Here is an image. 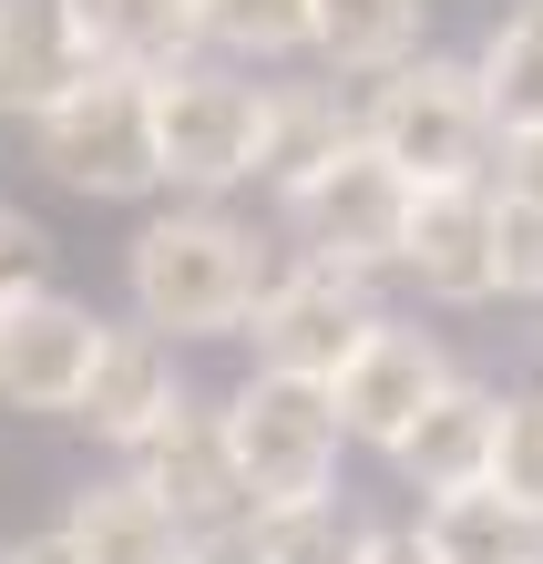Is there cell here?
<instances>
[{
    "instance_id": "1",
    "label": "cell",
    "mask_w": 543,
    "mask_h": 564,
    "mask_svg": "<svg viewBox=\"0 0 543 564\" xmlns=\"http://www.w3.org/2000/svg\"><path fill=\"white\" fill-rule=\"evenodd\" d=\"M133 308L154 328H175V339H226V328L257 318V237L226 216H154L144 237H133Z\"/></svg>"
},
{
    "instance_id": "2",
    "label": "cell",
    "mask_w": 543,
    "mask_h": 564,
    "mask_svg": "<svg viewBox=\"0 0 543 564\" xmlns=\"http://www.w3.org/2000/svg\"><path fill=\"white\" fill-rule=\"evenodd\" d=\"M31 154L52 164L73 195H154L164 144H154V73H93L52 113H31Z\"/></svg>"
},
{
    "instance_id": "3",
    "label": "cell",
    "mask_w": 543,
    "mask_h": 564,
    "mask_svg": "<svg viewBox=\"0 0 543 564\" xmlns=\"http://www.w3.org/2000/svg\"><path fill=\"white\" fill-rule=\"evenodd\" d=\"M338 390L328 380H297V370H257L247 390L226 401V442H236V473H247V503L278 513V503H318L328 473H338Z\"/></svg>"
},
{
    "instance_id": "4",
    "label": "cell",
    "mask_w": 543,
    "mask_h": 564,
    "mask_svg": "<svg viewBox=\"0 0 543 564\" xmlns=\"http://www.w3.org/2000/svg\"><path fill=\"white\" fill-rule=\"evenodd\" d=\"M369 144H380L411 185H471L492 154V104H482V73H461V62H400V73L369 93Z\"/></svg>"
},
{
    "instance_id": "5",
    "label": "cell",
    "mask_w": 543,
    "mask_h": 564,
    "mask_svg": "<svg viewBox=\"0 0 543 564\" xmlns=\"http://www.w3.org/2000/svg\"><path fill=\"white\" fill-rule=\"evenodd\" d=\"M411 175L349 134L338 154H318L308 175L287 185V216H297V237H308L318 257H338V268H400V237H411Z\"/></svg>"
},
{
    "instance_id": "6",
    "label": "cell",
    "mask_w": 543,
    "mask_h": 564,
    "mask_svg": "<svg viewBox=\"0 0 543 564\" xmlns=\"http://www.w3.org/2000/svg\"><path fill=\"white\" fill-rule=\"evenodd\" d=\"M154 144H164V185H247L257 175V144H267V93L206 73V62H175L154 73Z\"/></svg>"
},
{
    "instance_id": "7",
    "label": "cell",
    "mask_w": 543,
    "mask_h": 564,
    "mask_svg": "<svg viewBox=\"0 0 543 564\" xmlns=\"http://www.w3.org/2000/svg\"><path fill=\"white\" fill-rule=\"evenodd\" d=\"M369 328H380V308H369V268H338V257H318V268H297L257 297V370H297V380H328L369 349Z\"/></svg>"
},
{
    "instance_id": "8",
    "label": "cell",
    "mask_w": 543,
    "mask_h": 564,
    "mask_svg": "<svg viewBox=\"0 0 543 564\" xmlns=\"http://www.w3.org/2000/svg\"><path fill=\"white\" fill-rule=\"evenodd\" d=\"M93 359H104V318L73 308V297L31 288L0 308V401L11 411H73Z\"/></svg>"
},
{
    "instance_id": "9",
    "label": "cell",
    "mask_w": 543,
    "mask_h": 564,
    "mask_svg": "<svg viewBox=\"0 0 543 564\" xmlns=\"http://www.w3.org/2000/svg\"><path fill=\"white\" fill-rule=\"evenodd\" d=\"M400 268H411L431 297H452V308L492 297L502 288V195H482V175L471 185H421L411 195V237H400Z\"/></svg>"
},
{
    "instance_id": "10",
    "label": "cell",
    "mask_w": 543,
    "mask_h": 564,
    "mask_svg": "<svg viewBox=\"0 0 543 564\" xmlns=\"http://www.w3.org/2000/svg\"><path fill=\"white\" fill-rule=\"evenodd\" d=\"M133 462H144V482L195 523V534H226L236 513H257V503H247V473H236V442H226V411L175 401L144 442H133Z\"/></svg>"
},
{
    "instance_id": "11",
    "label": "cell",
    "mask_w": 543,
    "mask_h": 564,
    "mask_svg": "<svg viewBox=\"0 0 543 564\" xmlns=\"http://www.w3.org/2000/svg\"><path fill=\"white\" fill-rule=\"evenodd\" d=\"M441 390H452V370H441V349L421 339V328H369V349L338 370V421H349V442H380L400 452V431H411Z\"/></svg>"
},
{
    "instance_id": "12",
    "label": "cell",
    "mask_w": 543,
    "mask_h": 564,
    "mask_svg": "<svg viewBox=\"0 0 543 564\" xmlns=\"http://www.w3.org/2000/svg\"><path fill=\"white\" fill-rule=\"evenodd\" d=\"M104 73L73 0H0V113H52L73 83Z\"/></svg>"
},
{
    "instance_id": "13",
    "label": "cell",
    "mask_w": 543,
    "mask_h": 564,
    "mask_svg": "<svg viewBox=\"0 0 543 564\" xmlns=\"http://www.w3.org/2000/svg\"><path fill=\"white\" fill-rule=\"evenodd\" d=\"M175 401H185V390H175V349H164V328L144 318V328H104V359H93V380H83L73 421H93L104 442L133 452Z\"/></svg>"
},
{
    "instance_id": "14",
    "label": "cell",
    "mask_w": 543,
    "mask_h": 564,
    "mask_svg": "<svg viewBox=\"0 0 543 564\" xmlns=\"http://www.w3.org/2000/svg\"><path fill=\"white\" fill-rule=\"evenodd\" d=\"M62 534H73V554H83V564H185L195 523L164 503L144 473H133V482H93V492H73Z\"/></svg>"
},
{
    "instance_id": "15",
    "label": "cell",
    "mask_w": 543,
    "mask_h": 564,
    "mask_svg": "<svg viewBox=\"0 0 543 564\" xmlns=\"http://www.w3.org/2000/svg\"><path fill=\"white\" fill-rule=\"evenodd\" d=\"M492 442H502V401H492V390H471V380H452L411 431H400L390 462L421 492H461V482H492Z\"/></svg>"
},
{
    "instance_id": "16",
    "label": "cell",
    "mask_w": 543,
    "mask_h": 564,
    "mask_svg": "<svg viewBox=\"0 0 543 564\" xmlns=\"http://www.w3.org/2000/svg\"><path fill=\"white\" fill-rule=\"evenodd\" d=\"M421 544L441 564H543V513L513 503L502 482H461V492H431Z\"/></svg>"
},
{
    "instance_id": "17",
    "label": "cell",
    "mask_w": 543,
    "mask_h": 564,
    "mask_svg": "<svg viewBox=\"0 0 543 564\" xmlns=\"http://www.w3.org/2000/svg\"><path fill=\"white\" fill-rule=\"evenodd\" d=\"M73 21L113 73H175L206 42V0H73Z\"/></svg>"
},
{
    "instance_id": "18",
    "label": "cell",
    "mask_w": 543,
    "mask_h": 564,
    "mask_svg": "<svg viewBox=\"0 0 543 564\" xmlns=\"http://www.w3.org/2000/svg\"><path fill=\"white\" fill-rule=\"evenodd\" d=\"M338 73H400L421 52V0H318V42Z\"/></svg>"
},
{
    "instance_id": "19",
    "label": "cell",
    "mask_w": 543,
    "mask_h": 564,
    "mask_svg": "<svg viewBox=\"0 0 543 564\" xmlns=\"http://www.w3.org/2000/svg\"><path fill=\"white\" fill-rule=\"evenodd\" d=\"M471 73H482V104H492V123H502V134L543 123V0H533V11H513V21L492 31Z\"/></svg>"
},
{
    "instance_id": "20",
    "label": "cell",
    "mask_w": 543,
    "mask_h": 564,
    "mask_svg": "<svg viewBox=\"0 0 543 564\" xmlns=\"http://www.w3.org/2000/svg\"><path fill=\"white\" fill-rule=\"evenodd\" d=\"M257 544H267V564H369V544H380V534L318 492V503H278V513H257Z\"/></svg>"
},
{
    "instance_id": "21",
    "label": "cell",
    "mask_w": 543,
    "mask_h": 564,
    "mask_svg": "<svg viewBox=\"0 0 543 564\" xmlns=\"http://www.w3.org/2000/svg\"><path fill=\"white\" fill-rule=\"evenodd\" d=\"M349 144V123H338V104H318V93H267V144H257V175L297 185L318 154Z\"/></svg>"
},
{
    "instance_id": "22",
    "label": "cell",
    "mask_w": 543,
    "mask_h": 564,
    "mask_svg": "<svg viewBox=\"0 0 543 564\" xmlns=\"http://www.w3.org/2000/svg\"><path fill=\"white\" fill-rule=\"evenodd\" d=\"M206 42L257 52V62L308 52V42H318V0H206Z\"/></svg>"
},
{
    "instance_id": "23",
    "label": "cell",
    "mask_w": 543,
    "mask_h": 564,
    "mask_svg": "<svg viewBox=\"0 0 543 564\" xmlns=\"http://www.w3.org/2000/svg\"><path fill=\"white\" fill-rule=\"evenodd\" d=\"M492 482L513 503L543 513V401H502V442H492Z\"/></svg>"
},
{
    "instance_id": "24",
    "label": "cell",
    "mask_w": 543,
    "mask_h": 564,
    "mask_svg": "<svg viewBox=\"0 0 543 564\" xmlns=\"http://www.w3.org/2000/svg\"><path fill=\"white\" fill-rule=\"evenodd\" d=\"M502 297H543V206L502 195Z\"/></svg>"
},
{
    "instance_id": "25",
    "label": "cell",
    "mask_w": 543,
    "mask_h": 564,
    "mask_svg": "<svg viewBox=\"0 0 543 564\" xmlns=\"http://www.w3.org/2000/svg\"><path fill=\"white\" fill-rule=\"evenodd\" d=\"M42 278H52V237H42L31 216L0 206V308H11V297H31Z\"/></svg>"
},
{
    "instance_id": "26",
    "label": "cell",
    "mask_w": 543,
    "mask_h": 564,
    "mask_svg": "<svg viewBox=\"0 0 543 564\" xmlns=\"http://www.w3.org/2000/svg\"><path fill=\"white\" fill-rule=\"evenodd\" d=\"M502 195H523V206H543V123H523V134H502Z\"/></svg>"
},
{
    "instance_id": "27",
    "label": "cell",
    "mask_w": 543,
    "mask_h": 564,
    "mask_svg": "<svg viewBox=\"0 0 543 564\" xmlns=\"http://www.w3.org/2000/svg\"><path fill=\"white\" fill-rule=\"evenodd\" d=\"M185 564H267V544L226 523V534H195V544H185Z\"/></svg>"
},
{
    "instance_id": "28",
    "label": "cell",
    "mask_w": 543,
    "mask_h": 564,
    "mask_svg": "<svg viewBox=\"0 0 543 564\" xmlns=\"http://www.w3.org/2000/svg\"><path fill=\"white\" fill-rule=\"evenodd\" d=\"M0 564H83V554H73V534H31V544H11Z\"/></svg>"
},
{
    "instance_id": "29",
    "label": "cell",
    "mask_w": 543,
    "mask_h": 564,
    "mask_svg": "<svg viewBox=\"0 0 543 564\" xmlns=\"http://www.w3.org/2000/svg\"><path fill=\"white\" fill-rule=\"evenodd\" d=\"M369 564H441L421 534H380V544H369Z\"/></svg>"
}]
</instances>
